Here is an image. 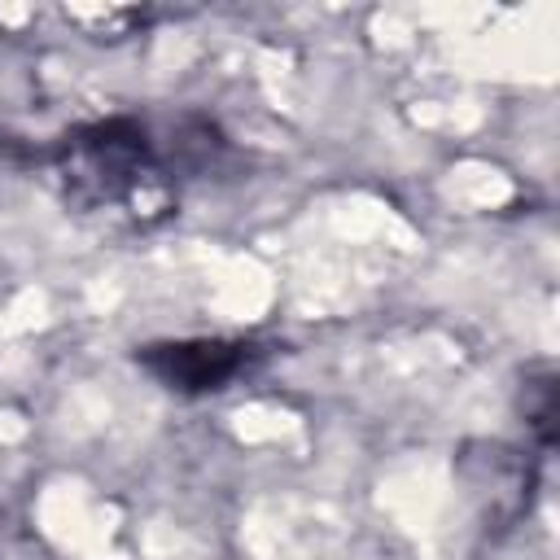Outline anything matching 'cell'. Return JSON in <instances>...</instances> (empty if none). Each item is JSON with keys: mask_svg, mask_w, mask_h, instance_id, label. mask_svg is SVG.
<instances>
[{"mask_svg": "<svg viewBox=\"0 0 560 560\" xmlns=\"http://www.w3.org/2000/svg\"><path fill=\"white\" fill-rule=\"evenodd\" d=\"M61 171L74 188H83L96 201H144V184L158 179L149 136L136 118H109L79 127L57 149Z\"/></svg>", "mask_w": 560, "mask_h": 560, "instance_id": "cell-1", "label": "cell"}, {"mask_svg": "<svg viewBox=\"0 0 560 560\" xmlns=\"http://www.w3.org/2000/svg\"><path fill=\"white\" fill-rule=\"evenodd\" d=\"M136 359L166 389L206 394V389H223L228 381H236L241 372H249V363L258 359V346L254 341H228V337H197V341H158V346H144Z\"/></svg>", "mask_w": 560, "mask_h": 560, "instance_id": "cell-2", "label": "cell"}]
</instances>
